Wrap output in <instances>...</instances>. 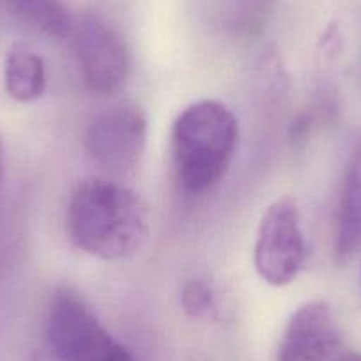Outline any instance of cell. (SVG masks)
<instances>
[{
  "label": "cell",
  "mask_w": 361,
  "mask_h": 361,
  "mask_svg": "<svg viewBox=\"0 0 361 361\" xmlns=\"http://www.w3.org/2000/svg\"><path fill=\"white\" fill-rule=\"evenodd\" d=\"M68 232L76 248L103 260L135 255L149 234L144 200L116 180L90 179L73 192Z\"/></svg>",
  "instance_id": "obj_1"
},
{
  "label": "cell",
  "mask_w": 361,
  "mask_h": 361,
  "mask_svg": "<svg viewBox=\"0 0 361 361\" xmlns=\"http://www.w3.org/2000/svg\"><path fill=\"white\" fill-rule=\"evenodd\" d=\"M238 121L220 102L202 99L179 114L172 128L177 179L190 193H206L227 172L238 145Z\"/></svg>",
  "instance_id": "obj_2"
},
{
  "label": "cell",
  "mask_w": 361,
  "mask_h": 361,
  "mask_svg": "<svg viewBox=\"0 0 361 361\" xmlns=\"http://www.w3.org/2000/svg\"><path fill=\"white\" fill-rule=\"evenodd\" d=\"M47 336L57 361H135L71 290H59L51 298Z\"/></svg>",
  "instance_id": "obj_3"
},
{
  "label": "cell",
  "mask_w": 361,
  "mask_h": 361,
  "mask_svg": "<svg viewBox=\"0 0 361 361\" xmlns=\"http://www.w3.org/2000/svg\"><path fill=\"white\" fill-rule=\"evenodd\" d=\"M253 262L260 279L273 287L293 283L307 262L301 216L293 197L275 200L257 231Z\"/></svg>",
  "instance_id": "obj_4"
},
{
  "label": "cell",
  "mask_w": 361,
  "mask_h": 361,
  "mask_svg": "<svg viewBox=\"0 0 361 361\" xmlns=\"http://www.w3.org/2000/svg\"><path fill=\"white\" fill-rule=\"evenodd\" d=\"M83 144L99 166L119 176L130 173L145 152L147 119L138 106L114 105L92 117Z\"/></svg>",
  "instance_id": "obj_5"
},
{
  "label": "cell",
  "mask_w": 361,
  "mask_h": 361,
  "mask_svg": "<svg viewBox=\"0 0 361 361\" xmlns=\"http://www.w3.org/2000/svg\"><path fill=\"white\" fill-rule=\"evenodd\" d=\"M75 48L83 83L90 92L109 96L124 85L130 55L123 37L102 18L87 15L75 25Z\"/></svg>",
  "instance_id": "obj_6"
},
{
  "label": "cell",
  "mask_w": 361,
  "mask_h": 361,
  "mask_svg": "<svg viewBox=\"0 0 361 361\" xmlns=\"http://www.w3.org/2000/svg\"><path fill=\"white\" fill-rule=\"evenodd\" d=\"M343 353L333 310L324 301H312L298 308L287 322L279 361H336Z\"/></svg>",
  "instance_id": "obj_7"
},
{
  "label": "cell",
  "mask_w": 361,
  "mask_h": 361,
  "mask_svg": "<svg viewBox=\"0 0 361 361\" xmlns=\"http://www.w3.org/2000/svg\"><path fill=\"white\" fill-rule=\"evenodd\" d=\"M361 250V142L354 149L343 177L335 234V255L347 262Z\"/></svg>",
  "instance_id": "obj_8"
},
{
  "label": "cell",
  "mask_w": 361,
  "mask_h": 361,
  "mask_svg": "<svg viewBox=\"0 0 361 361\" xmlns=\"http://www.w3.org/2000/svg\"><path fill=\"white\" fill-rule=\"evenodd\" d=\"M4 83L15 102L32 103L47 90V68L39 55L30 48L16 44L6 57Z\"/></svg>",
  "instance_id": "obj_9"
},
{
  "label": "cell",
  "mask_w": 361,
  "mask_h": 361,
  "mask_svg": "<svg viewBox=\"0 0 361 361\" xmlns=\"http://www.w3.org/2000/svg\"><path fill=\"white\" fill-rule=\"evenodd\" d=\"M0 13L50 37H66L73 29L61 0H0Z\"/></svg>",
  "instance_id": "obj_10"
},
{
  "label": "cell",
  "mask_w": 361,
  "mask_h": 361,
  "mask_svg": "<svg viewBox=\"0 0 361 361\" xmlns=\"http://www.w3.org/2000/svg\"><path fill=\"white\" fill-rule=\"evenodd\" d=\"M180 303L186 314L193 319H214L218 312L216 298L213 289L202 280H192L186 283L183 294H180Z\"/></svg>",
  "instance_id": "obj_11"
},
{
  "label": "cell",
  "mask_w": 361,
  "mask_h": 361,
  "mask_svg": "<svg viewBox=\"0 0 361 361\" xmlns=\"http://www.w3.org/2000/svg\"><path fill=\"white\" fill-rule=\"evenodd\" d=\"M4 170H6V152H4V142L0 138V193H2V186H4Z\"/></svg>",
  "instance_id": "obj_12"
},
{
  "label": "cell",
  "mask_w": 361,
  "mask_h": 361,
  "mask_svg": "<svg viewBox=\"0 0 361 361\" xmlns=\"http://www.w3.org/2000/svg\"><path fill=\"white\" fill-rule=\"evenodd\" d=\"M336 361H361V354H357V353H343L342 356L338 357V360Z\"/></svg>",
  "instance_id": "obj_13"
}]
</instances>
